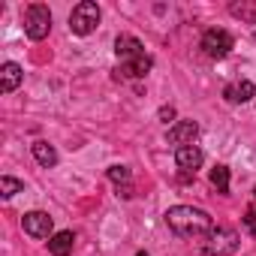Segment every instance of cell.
<instances>
[{
    "label": "cell",
    "instance_id": "cell-1",
    "mask_svg": "<svg viewBox=\"0 0 256 256\" xmlns=\"http://www.w3.org/2000/svg\"><path fill=\"white\" fill-rule=\"evenodd\" d=\"M166 226L181 235V238H208L214 232V223L211 217L202 211V208H193V205H175L166 211Z\"/></svg>",
    "mask_w": 256,
    "mask_h": 256
},
{
    "label": "cell",
    "instance_id": "cell-2",
    "mask_svg": "<svg viewBox=\"0 0 256 256\" xmlns=\"http://www.w3.org/2000/svg\"><path fill=\"white\" fill-rule=\"evenodd\" d=\"M96 24H100V6L94 4V0H82V4L72 6V12H70V30L76 36L94 34Z\"/></svg>",
    "mask_w": 256,
    "mask_h": 256
},
{
    "label": "cell",
    "instance_id": "cell-3",
    "mask_svg": "<svg viewBox=\"0 0 256 256\" xmlns=\"http://www.w3.org/2000/svg\"><path fill=\"white\" fill-rule=\"evenodd\" d=\"M48 30H52V12H48V6L46 4H30L28 12H24V34L34 42H40V40L48 36Z\"/></svg>",
    "mask_w": 256,
    "mask_h": 256
},
{
    "label": "cell",
    "instance_id": "cell-4",
    "mask_svg": "<svg viewBox=\"0 0 256 256\" xmlns=\"http://www.w3.org/2000/svg\"><path fill=\"white\" fill-rule=\"evenodd\" d=\"M241 247V235L235 229H226V226H217L211 235H208V244H205V253L211 256H229Z\"/></svg>",
    "mask_w": 256,
    "mask_h": 256
},
{
    "label": "cell",
    "instance_id": "cell-5",
    "mask_svg": "<svg viewBox=\"0 0 256 256\" xmlns=\"http://www.w3.org/2000/svg\"><path fill=\"white\" fill-rule=\"evenodd\" d=\"M232 48H235V40H232L229 30H223V28H211V30H205V36H202V52H205L208 58L220 60V58H226Z\"/></svg>",
    "mask_w": 256,
    "mask_h": 256
},
{
    "label": "cell",
    "instance_id": "cell-6",
    "mask_svg": "<svg viewBox=\"0 0 256 256\" xmlns=\"http://www.w3.org/2000/svg\"><path fill=\"white\" fill-rule=\"evenodd\" d=\"M196 136H199V124H196V120H175V124L169 126V133H166V142L184 148V145H193Z\"/></svg>",
    "mask_w": 256,
    "mask_h": 256
},
{
    "label": "cell",
    "instance_id": "cell-7",
    "mask_svg": "<svg viewBox=\"0 0 256 256\" xmlns=\"http://www.w3.org/2000/svg\"><path fill=\"white\" fill-rule=\"evenodd\" d=\"M22 226H24V232H28L30 238H48L54 223H52V217H48L46 211H30V214H24Z\"/></svg>",
    "mask_w": 256,
    "mask_h": 256
},
{
    "label": "cell",
    "instance_id": "cell-8",
    "mask_svg": "<svg viewBox=\"0 0 256 256\" xmlns=\"http://www.w3.org/2000/svg\"><path fill=\"white\" fill-rule=\"evenodd\" d=\"M114 54L126 64V60L142 58V54H145V46H142V40H136V36H130V34H120V36L114 40Z\"/></svg>",
    "mask_w": 256,
    "mask_h": 256
},
{
    "label": "cell",
    "instance_id": "cell-9",
    "mask_svg": "<svg viewBox=\"0 0 256 256\" xmlns=\"http://www.w3.org/2000/svg\"><path fill=\"white\" fill-rule=\"evenodd\" d=\"M223 96H226V102H250L256 96V88H253V82L238 78V82H232V84L223 88Z\"/></svg>",
    "mask_w": 256,
    "mask_h": 256
},
{
    "label": "cell",
    "instance_id": "cell-10",
    "mask_svg": "<svg viewBox=\"0 0 256 256\" xmlns=\"http://www.w3.org/2000/svg\"><path fill=\"white\" fill-rule=\"evenodd\" d=\"M151 66H154V58H151V54H142V58H136V60L120 64L114 72H118V76H126V78H142V76L151 72Z\"/></svg>",
    "mask_w": 256,
    "mask_h": 256
},
{
    "label": "cell",
    "instance_id": "cell-11",
    "mask_svg": "<svg viewBox=\"0 0 256 256\" xmlns=\"http://www.w3.org/2000/svg\"><path fill=\"white\" fill-rule=\"evenodd\" d=\"M175 163H178V169H184V172H196V169L202 166V151H199L196 145L175 148Z\"/></svg>",
    "mask_w": 256,
    "mask_h": 256
},
{
    "label": "cell",
    "instance_id": "cell-12",
    "mask_svg": "<svg viewBox=\"0 0 256 256\" xmlns=\"http://www.w3.org/2000/svg\"><path fill=\"white\" fill-rule=\"evenodd\" d=\"M22 78H24V72H22L18 64L6 60L4 66H0V90H4V94H12V90L22 84Z\"/></svg>",
    "mask_w": 256,
    "mask_h": 256
},
{
    "label": "cell",
    "instance_id": "cell-13",
    "mask_svg": "<svg viewBox=\"0 0 256 256\" xmlns=\"http://www.w3.org/2000/svg\"><path fill=\"white\" fill-rule=\"evenodd\" d=\"M72 244H76V235H72L70 229L54 232V235L48 238V253H52V256H70V253H72Z\"/></svg>",
    "mask_w": 256,
    "mask_h": 256
},
{
    "label": "cell",
    "instance_id": "cell-14",
    "mask_svg": "<svg viewBox=\"0 0 256 256\" xmlns=\"http://www.w3.org/2000/svg\"><path fill=\"white\" fill-rule=\"evenodd\" d=\"M30 151H34V157H36V163L40 166H46V169H52V166H58V151L48 145V142H34L30 145Z\"/></svg>",
    "mask_w": 256,
    "mask_h": 256
},
{
    "label": "cell",
    "instance_id": "cell-15",
    "mask_svg": "<svg viewBox=\"0 0 256 256\" xmlns=\"http://www.w3.org/2000/svg\"><path fill=\"white\" fill-rule=\"evenodd\" d=\"M24 190V184L18 181V178H12V175H4V178H0V196H4V199H12L16 193H22Z\"/></svg>",
    "mask_w": 256,
    "mask_h": 256
},
{
    "label": "cell",
    "instance_id": "cell-16",
    "mask_svg": "<svg viewBox=\"0 0 256 256\" xmlns=\"http://www.w3.org/2000/svg\"><path fill=\"white\" fill-rule=\"evenodd\" d=\"M211 184L217 187V193H229V169L226 166H214L211 169Z\"/></svg>",
    "mask_w": 256,
    "mask_h": 256
},
{
    "label": "cell",
    "instance_id": "cell-17",
    "mask_svg": "<svg viewBox=\"0 0 256 256\" xmlns=\"http://www.w3.org/2000/svg\"><path fill=\"white\" fill-rule=\"evenodd\" d=\"M108 178L118 187H126V184H130V169H126V166H108Z\"/></svg>",
    "mask_w": 256,
    "mask_h": 256
},
{
    "label": "cell",
    "instance_id": "cell-18",
    "mask_svg": "<svg viewBox=\"0 0 256 256\" xmlns=\"http://www.w3.org/2000/svg\"><path fill=\"white\" fill-rule=\"evenodd\" d=\"M244 229H247L250 235H256V211H247V214H244Z\"/></svg>",
    "mask_w": 256,
    "mask_h": 256
},
{
    "label": "cell",
    "instance_id": "cell-19",
    "mask_svg": "<svg viewBox=\"0 0 256 256\" xmlns=\"http://www.w3.org/2000/svg\"><path fill=\"white\" fill-rule=\"evenodd\" d=\"M160 120H163V124L175 120V108H172V106H163V108H160Z\"/></svg>",
    "mask_w": 256,
    "mask_h": 256
},
{
    "label": "cell",
    "instance_id": "cell-20",
    "mask_svg": "<svg viewBox=\"0 0 256 256\" xmlns=\"http://www.w3.org/2000/svg\"><path fill=\"white\" fill-rule=\"evenodd\" d=\"M118 196H120V199H130V196H133V187H130V184H126V187H118Z\"/></svg>",
    "mask_w": 256,
    "mask_h": 256
},
{
    "label": "cell",
    "instance_id": "cell-21",
    "mask_svg": "<svg viewBox=\"0 0 256 256\" xmlns=\"http://www.w3.org/2000/svg\"><path fill=\"white\" fill-rule=\"evenodd\" d=\"M136 256H151V253H145V250H139V253H136Z\"/></svg>",
    "mask_w": 256,
    "mask_h": 256
},
{
    "label": "cell",
    "instance_id": "cell-22",
    "mask_svg": "<svg viewBox=\"0 0 256 256\" xmlns=\"http://www.w3.org/2000/svg\"><path fill=\"white\" fill-rule=\"evenodd\" d=\"M253 199H256V190H253Z\"/></svg>",
    "mask_w": 256,
    "mask_h": 256
}]
</instances>
